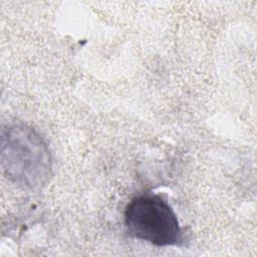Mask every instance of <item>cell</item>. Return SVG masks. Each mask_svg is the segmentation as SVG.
<instances>
[{"instance_id": "obj_1", "label": "cell", "mask_w": 257, "mask_h": 257, "mask_svg": "<svg viewBox=\"0 0 257 257\" xmlns=\"http://www.w3.org/2000/svg\"><path fill=\"white\" fill-rule=\"evenodd\" d=\"M1 165L10 180L28 189L44 186L52 160L45 141L31 126L12 124L2 130Z\"/></svg>"}, {"instance_id": "obj_2", "label": "cell", "mask_w": 257, "mask_h": 257, "mask_svg": "<svg viewBox=\"0 0 257 257\" xmlns=\"http://www.w3.org/2000/svg\"><path fill=\"white\" fill-rule=\"evenodd\" d=\"M124 225L131 236L157 246L177 245L181 228L169 203L154 194L141 195L126 206Z\"/></svg>"}]
</instances>
